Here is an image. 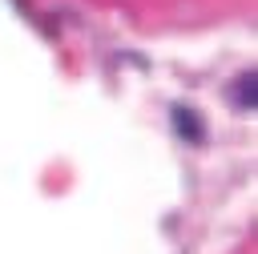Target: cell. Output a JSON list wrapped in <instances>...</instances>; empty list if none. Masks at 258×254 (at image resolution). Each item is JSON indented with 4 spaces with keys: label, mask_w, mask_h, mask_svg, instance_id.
<instances>
[{
    "label": "cell",
    "mask_w": 258,
    "mask_h": 254,
    "mask_svg": "<svg viewBox=\"0 0 258 254\" xmlns=\"http://www.w3.org/2000/svg\"><path fill=\"white\" fill-rule=\"evenodd\" d=\"M173 125H177V133L181 137H189V141H202V121H198V113L194 109H173Z\"/></svg>",
    "instance_id": "cell-1"
},
{
    "label": "cell",
    "mask_w": 258,
    "mask_h": 254,
    "mask_svg": "<svg viewBox=\"0 0 258 254\" xmlns=\"http://www.w3.org/2000/svg\"><path fill=\"white\" fill-rule=\"evenodd\" d=\"M238 85H242L238 105H250V109H254V73H242V81H238Z\"/></svg>",
    "instance_id": "cell-2"
}]
</instances>
